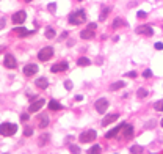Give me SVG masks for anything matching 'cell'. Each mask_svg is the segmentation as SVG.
<instances>
[{
	"instance_id": "6da1fadb",
	"label": "cell",
	"mask_w": 163,
	"mask_h": 154,
	"mask_svg": "<svg viewBox=\"0 0 163 154\" xmlns=\"http://www.w3.org/2000/svg\"><path fill=\"white\" fill-rule=\"evenodd\" d=\"M85 21H86V14H85L83 10H77V11L69 14V22L72 25H80V24H83Z\"/></svg>"
},
{
	"instance_id": "7a4b0ae2",
	"label": "cell",
	"mask_w": 163,
	"mask_h": 154,
	"mask_svg": "<svg viewBox=\"0 0 163 154\" xmlns=\"http://www.w3.org/2000/svg\"><path fill=\"white\" fill-rule=\"evenodd\" d=\"M0 132H2L3 137H11L17 132V126L13 123H3L2 128H0Z\"/></svg>"
},
{
	"instance_id": "3957f363",
	"label": "cell",
	"mask_w": 163,
	"mask_h": 154,
	"mask_svg": "<svg viewBox=\"0 0 163 154\" xmlns=\"http://www.w3.org/2000/svg\"><path fill=\"white\" fill-rule=\"evenodd\" d=\"M53 57V49L52 47H44V49H41L39 53H38V58L41 61H47V60H50V58Z\"/></svg>"
},
{
	"instance_id": "277c9868",
	"label": "cell",
	"mask_w": 163,
	"mask_h": 154,
	"mask_svg": "<svg viewBox=\"0 0 163 154\" xmlns=\"http://www.w3.org/2000/svg\"><path fill=\"white\" fill-rule=\"evenodd\" d=\"M96 29H97V25H96V24H89L85 30H82L80 36H82L83 39H91L93 36H94V31H96Z\"/></svg>"
},
{
	"instance_id": "5b68a950",
	"label": "cell",
	"mask_w": 163,
	"mask_h": 154,
	"mask_svg": "<svg viewBox=\"0 0 163 154\" xmlns=\"http://www.w3.org/2000/svg\"><path fill=\"white\" fill-rule=\"evenodd\" d=\"M94 138H96V130H86V132H83L79 137V140L82 143H89V142H93Z\"/></svg>"
},
{
	"instance_id": "8992f818",
	"label": "cell",
	"mask_w": 163,
	"mask_h": 154,
	"mask_svg": "<svg viewBox=\"0 0 163 154\" xmlns=\"http://www.w3.org/2000/svg\"><path fill=\"white\" fill-rule=\"evenodd\" d=\"M94 107H96V110L99 113H105L107 108H108V101H107L105 98H101V99H97V101H96Z\"/></svg>"
},
{
	"instance_id": "52a82bcc",
	"label": "cell",
	"mask_w": 163,
	"mask_h": 154,
	"mask_svg": "<svg viewBox=\"0 0 163 154\" xmlns=\"http://www.w3.org/2000/svg\"><path fill=\"white\" fill-rule=\"evenodd\" d=\"M3 65H5V68H8V69H16L17 63H16V58L11 55V53H6L5 58H3Z\"/></svg>"
},
{
	"instance_id": "ba28073f",
	"label": "cell",
	"mask_w": 163,
	"mask_h": 154,
	"mask_svg": "<svg viewBox=\"0 0 163 154\" xmlns=\"http://www.w3.org/2000/svg\"><path fill=\"white\" fill-rule=\"evenodd\" d=\"M25 19H27L25 11H17V13H14V14H13V24H16V25L24 24Z\"/></svg>"
},
{
	"instance_id": "9c48e42d",
	"label": "cell",
	"mask_w": 163,
	"mask_h": 154,
	"mask_svg": "<svg viewBox=\"0 0 163 154\" xmlns=\"http://www.w3.org/2000/svg\"><path fill=\"white\" fill-rule=\"evenodd\" d=\"M137 33L144 35V36H152L154 30H152V27H149V25H140V27H137Z\"/></svg>"
},
{
	"instance_id": "30bf717a",
	"label": "cell",
	"mask_w": 163,
	"mask_h": 154,
	"mask_svg": "<svg viewBox=\"0 0 163 154\" xmlns=\"http://www.w3.org/2000/svg\"><path fill=\"white\" fill-rule=\"evenodd\" d=\"M44 106V99H36V101H33L30 104V108H28V112L30 113H35V112H38L41 110V107Z\"/></svg>"
},
{
	"instance_id": "8fae6325",
	"label": "cell",
	"mask_w": 163,
	"mask_h": 154,
	"mask_svg": "<svg viewBox=\"0 0 163 154\" xmlns=\"http://www.w3.org/2000/svg\"><path fill=\"white\" fill-rule=\"evenodd\" d=\"M36 123H38V126L41 129L47 128L49 126V116L46 115V113H41V115H38V120H36Z\"/></svg>"
},
{
	"instance_id": "7c38bea8",
	"label": "cell",
	"mask_w": 163,
	"mask_h": 154,
	"mask_svg": "<svg viewBox=\"0 0 163 154\" xmlns=\"http://www.w3.org/2000/svg\"><path fill=\"white\" fill-rule=\"evenodd\" d=\"M67 63L66 61H61V63H57V65H53L52 68H50V71L52 72H63V71H66L67 69Z\"/></svg>"
},
{
	"instance_id": "4fadbf2b",
	"label": "cell",
	"mask_w": 163,
	"mask_h": 154,
	"mask_svg": "<svg viewBox=\"0 0 163 154\" xmlns=\"http://www.w3.org/2000/svg\"><path fill=\"white\" fill-rule=\"evenodd\" d=\"M118 118H119V115H118V113H111V115H107L105 118L102 120V126H108V124H111L113 121H116Z\"/></svg>"
},
{
	"instance_id": "5bb4252c",
	"label": "cell",
	"mask_w": 163,
	"mask_h": 154,
	"mask_svg": "<svg viewBox=\"0 0 163 154\" xmlns=\"http://www.w3.org/2000/svg\"><path fill=\"white\" fill-rule=\"evenodd\" d=\"M36 72H38V66H36V65H31V63H30V65H27L25 68H24V74L25 76H33V74H36Z\"/></svg>"
},
{
	"instance_id": "9a60e30c",
	"label": "cell",
	"mask_w": 163,
	"mask_h": 154,
	"mask_svg": "<svg viewBox=\"0 0 163 154\" xmlns=\"http://www.w3.org/2000/svg\"><path fill=\"white\" fill-rule=\"evenodd\" d=\"M14 33H16V35H19L21 38H25V36H28V35H31V33H35V31H28L27 29H24V27H16V29H14Z\"/></svg>"
},
{
	"instance_id": "2e32d148",
	"label": "cell",
	"mask_w": 163,
	"mask_h": 154,
	"mask_svg": "<svg viewBox=\"0 0 163 154\" xmlns=\"http://www.w3.org/2000/svg\"><path fill=\"white\" fill-rule=\"evenodd\" d=\"M35 85H36L38 88L46 90V88H47V85H49V80L46 79V77H39V79H36V80H35Z\"/></svg>"
},
{
	"instance_id": "e0dca14e",
	"label": "cell",
	"mask_w": 163,
	"mask_h": 154,
	"mask_svg": "<svg viewBox=\"0 0 163 154\" xmlns=\"http://www.w3.org/2000/svg\"><path fill=\"white\" fill-rule=\"evenodd\" d=\"M124 124H125V123H122V124H119V126H116V128H113L111 130H108L105 137H107V138H113V137H115V135H116L118 132H119V130H122V128H124Z\"/></svg>"
},
{
	"instance_id": "ac0fdd59",
	"label": "cell",
	"mask_w": 163,
	"mask_h": 154,
	"mask_svg": "<svg viewBox=\"0 0 163 154\" xmlns=\"http://www.w3.org/2000/svg\"><path fill=\"white\" fill-rule=\"evenodd\" d=\"M122 135H124L125 138L132 137V135H133V128H132L130 124L125 123V124H124V128H122Z\"/></svg>"
},
{
	"instance_id": "d6986e66",
	"label": "cell",
	"mask_w": 163,
	"mask_h": 154,
	"mask_svg": "<svg viewBox=\"0 0 163 154\" xmlns=\"http://www.w3.org/2000/svg\"><path fill=\"white\" fill-rule=\"evenodd\" d=\"M49 108H50V110H61L63 107H61V104H60V102L53 99V101L49 102Z\"/></svg>"
},
{
	"instance_id": "ffe728a7",
	"label": "cell",
	"mask_w": 163,
	"mask_h": 154,
	"mask_svg": "<svg viewBox=\"0 0 163 154\" xmlns=\"http://www.w3.org/2000/svg\"><path fill=\"white\" fill-rule=\"evenodd\" d=\"M77 65L79 66H89L91 61H89V58H86V57H80L79 60H77Z\"/></svg>"
},
{
	"instance_id": "44dd1931",
	"label": "cell",
	"mask_w": 163,
	"mask_h": 154,
	"mask_svg": "<svg viewBox=\"0 0 163 154\" xmlns=\"http://www.w3.org/2000/svg\"><path fill=\"white\" fill-rule=\"evenodd\" d=\"M110 8L108 6H105V8H102V11H101V14H99V21H105V17L110 14Z\"/></svg>"
},
{
	"instance_id": "7402d4cb",
	"label": "cell",
	"mask_w": 163,
	"mask_h": 154,
	"mask_svg": "<svg viewBox=\"0 0 163 154\" xmlns=\"http://www.w3.org/2000/svg\"><path fill=\"white\" fill-rule=\"evenodd\" d=\"M49 142V135L47 134H44V135H41L39 137V140H38V146H44Z\"/></svg>"
},
{
	"instance_id": "603a6c76",
	"label": "cell",
	"mask_w": 163,
	"mask_h": 154,
	"mask_svg": "<svg viewBox=\"0 0 163 154\" xmlns=\"http://www.w3.org/2000/svg\"><path fill=\"white\" fill-rule=\"evenodd\" d=\"M124 87V82H122V80H119V82H115L110 87V91H116V90H119V88H122Z\"/></svg>"
},
{
	"instance_id": "cb8c5ba5",
	"label": "cell",
	"mask_w": 163,
	"mask_h": 154,
	"mask_svg": "<svg viewBox=\"0 0 163 154\" xmlns=\"http://www.w3.org/2000/svg\"><path fill=\"white\" fill-rule=\"evenodd\" d=\"M122 25H125V22L122 19H119V17L113 21V29H118V27H122Z\"/></svg>"
},
{
	"instance_id": "d4e9b609",
	"label": "cell",
	"mask_w": 163,
	"mask_h": 154,
	"mask_svg": "<svg viewBox=\"0 0 163 154\" xmlns=\"http://www.w3.org/2000/svg\"><path fill=\"white\" fill-rule=\"evenodd\" d=\"M137 96H138V99H144V98L147 96V90L140 88V90H138V93H137Z\"/></svg>"
},
{
	"instance_id": "484cf974",
	"label": "cell",
	"mask_w": 163,
	"mask_h": 154,
	"mask_svg": "<svg viewBox=\"0 0 163 154\" xmlns=\"http://www.w3.org/2000/svg\"><path fill=\"white\" fill-rule=\"evenodd\" d=\"M130 153H132V154H140V153H143V148L138 146V145H135V146L130 148Z\"/></svg>"
},
{
	"instance_id": "4316f807",
	"label": "cell",
	"mask_w": 163,
	"mask_h": 154,
	"mask_svg": "<svg viewBox=\"0 0 163 154\" xmlns=\"http://www.w3.org/2000/svg\"><path fill=\"white\" fill-rule=\"evenodd\" d=\"M101 149H102V148L99 146V145H96V146H93V148L88 149V154H94V153L97 154V153H101Z\"/></svg>"
},
{
	"instance_id": "83f0119b",
	"label": "cell",
	"mask_w": 163,
	"mask_h": 154,
	"mask_svg": "<svg viewBox=\"0 0 163 154\" xmlns=\"http://www.w3.org/2000/svg\"><path fill=\"white\" fill-rule=\"evenodd\" d=\"M154 107H155L157 112H163V99H160L158 102H155V106H154Z\"/></svg>"
},
{
	"instance_id": "f1b7e54d",
	"label": "cell",
	"mask_w": 163,
	"mask_h": 154,
	"mask_svg": "<svg viewBox=\"0 0 163 154\" xmlns=\"http://www.w3.org/2000/svg\"><path fill=\"white\" fill-rule=\"evenodd\" d=\"M53 36H55V31H53L52 29H47V30H46V38H47V39H52Z\"/></svg>"
},
{
	"instance_id": "f546056e",
	"label": "cell",
	"mask_w": 163,
	"mask_h": 154,
	"mask_svg": "<svg viewBox=\"0 0 163 154\" xmlns=\"http://www.w3.org/2000/svg\"><path fill=\"white\" fill-rule=\"evenodd\" d=\"M31 134H33V128H28V126H25V129H24V135H25V137H30Z\"/></svg>"
},
{
	"instance_id": "4dcf8cb0",
	"label": "cell",
	"mask_w": 163,
	"mask_h": 154,
	"mask_svg": "<svg viewBox=\"0 0 163 154\" xmlns=\"http://www.w3.org/2000/svg\"><path fill=\"white\" fill-rule=\"evenodd\" d=\"M47 10L50 11V13H55V10H57V3H49V5H47Z\"/></svg>"
},
{
	"instance_id": "1f68e13d",
	"label": "cell",
	"mask_w": 163,
	"mask_h": 154,
	"mask_svg": "<svg viewBox=\"0 0 163 154\" xmlns=\"http://www.w3.org/2000/svg\"><path fill=\"white\" fill-rule=\"evenodd\" d=\"M143 77H144V79H151V77H152V71L151 69H146V71L143 72Z\"/></svg>"
},
{
	"instance_id": "d6a6232c",
	"label": "cell",
	"mask_w": 163,
	"mask_h": 154,
	"mask_svg": "<svg viewBox=\"0 0 163 154\" xmlns=\"http://www.w3.org/2000/svg\"><path fill=\"white\" fill-rule=\"evenodd\" d=\"M69 151L74 153V154H77V153L80 151V149H79V146H75V145H71V146H69Z\"/></svg>"
},
{
	"instance_id": "836d02e7",
	"label": "cell",
	"mask_w": 163,
	"mask_h": 154,
	"mask_svg": "<svg viewBox=\"0 0 163 154\" xmlns=\"http://www.w3.org/2000/svg\"><path fill=\"white\" fill-rule=\"evenodd\" d=\"M64 88L66 90H72V82H71V80H66V82H64Z\"/></svg>"
},
{
	"instance_id": "e575fe53",
	"label": "cell",
	"mask_w": 163,
	"mask_h": 154,
	"mask_svg": "<svg viewBox=\"0 0 163 154\" xmlns=\"http://www.w3.org/2000/svg\"><path fill=\"white\" fill-rule=\"evenodd\" d=\"M125 76H127V77H132V79H133V77H137V72H135V71H130V72H127Z\"/></svg>"
},
{
	"instance_id": "d590c367",
	"label": "cell",
	"mask_w": 163,
	"mask_h": 154,
	"mask_svg": "<svg viewBox=\"0 0 163 154\" xmlns=\"http://www.w3.org/2000/svg\"><path fill=\"white\" fill-rule=\"evenodd\" d=\"M154 47H155L157 51H162V49H163V44H162V43H155V46H154Z\"/></svg>"
},
{
	"instance_id": "8d00e7d4",
	"label": "cell",
	"mask_w": 163,
	"mask_h": 154,
	"mask_svg": "<svg viewBox=\"0 0 163 154\" xmlns=\"http://www.w3.org/2000/svg\"><path fill=\"white\" fill-rule=\"evenodd\" d=\"M138 17H140V19H143V17H146V13H144V11H138V14H137Z\"/></svg>"
},
{
	"instance_id": "74e56055",
	"label": "cell",
	"mask_w": 163,
	"mask_h": 154,
	"mask_svg": "<svg viewBox=\"0 0 163 154\" xmlns=\"http://www.w3.org/2000/svg\"><path fill=\"white\" fill-rule=\"evenodd\" d=\"M21 118H22V121H27V120H28V115H27V113H24V115H22Z\"/></svg>"
},
{
	"instance_id": "f35d334b",
	"label": "cell",
	"mask_w": 163,
	"mask_h": 154,
	"mask_svg": "<svg viewBox=\"0 0 163 154\" xmlns=\"http://www.w3.org/2000/svg\"><path fill=\"white\" fill-rule=\"evenodd\" d=\"M82 99H83V96H80V94H77V96H75V101H82Z\"/></svg>"
},
{
	"instance_id": "ab89813d",
	"label": "cell",
	"mask_w": 163,
	"mask_h": 154,
	"mask_svg": "<svg viewBox=\"0 0 163 154\" xmlns=\"http://www.w3.org/2000/svg\"><path fill=\"white\" fill-rule=\"evenodd\" d=\"M24 2H27V3H30V2H33V0H24Z\"/></svg>"
},
{
	"instance_id": "60d3db41",
	"label": "cell",
	"mask_w": 163,
	"mask_h": 154,
	"mask_svg": "<svg viewBox=\"0 0 163 154\" xmlns=\"http://www.w3.org/2000/svg\"><path fill=\"white\" fill-rule=\"evenodd\" d=\"M160 124H162V128H163V120H162V123H160Z\"/></svg>"
},
{
	"instance_id": "b9f144b4",
	"label": "cell",
	"mask_w": 163,
	"mask_h": 154,
	"mask_svg": "<svg viewBox=\"0 0 163 154\" xmlns=\"http://www.w3.org/2000/svg\"><path fill=\"white\" fill-rule=\"evenodd\" d=\"M79 2H83V0H79Z\"/></svg>"
},
{
	"instance_id": "7bdbcfd3",
	"label": "cell",
	"mask_w": 163,
	"mask_h": 154,
	"mask_svg": "<svg viewBox=\"0 0 163 154\" xmlns=\"http://www.w3.org/2000/svg\"><path fill=\"white\" fill-rule=\"evenodd\" d=\"M162 27H163V25H162Z\"/></svg>"
}]
</instances>
